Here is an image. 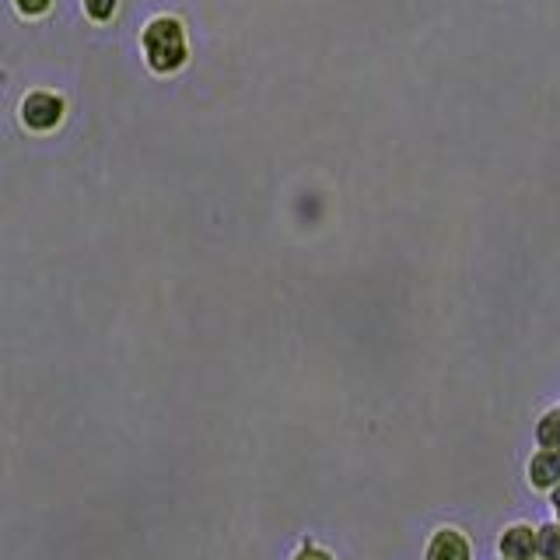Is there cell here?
I'll return each instance as SVG.
<instances>
[{"label":"cell","instance_id":"7a4b0ae2","mask_svg":"<svg viewBox=\"0 0 560 560\" xmlns=\"http://www.w3.org/2000/svg\"><path fill=\"white\" fill-rule=\"evenodd\" d=\"M424 560H473V543L459 529H438L427 539Z\"/></svg>","mask_w":560,"mask_h":560},{"label":"cell","instance_id":"4fadbf2b","mask_svg":"<svg viewBox=\"0 0 560 560\" xmlns=\"http://www.w3.org/2000/svg\"><path fill=\"white\" fill-rule=\"evenodd\" d=\"M497 560H501V557H497Z\"/></svg>","mask_w":560,"mask_h":560},{"label":"cell","instance_id":"9c48e42d","mask_svg":"<svg viewBox=\"0 0 560 560\" xmlns=\"http://www.w3.org/2000/svg\"><path fill=\"white\" fill-rule=\"evenodd\" d=\"M18 7L25 14H39V11H46V7H49V0H18Z\"/></svg>","mask_w":560,"mask_h":560},{"label":"cell","instance_id":"3957f363","mask_svg":"<svg viewBox=\"0 0 560 560\" xmlns=\"http://www.w3.org/2000/svg\"><path fill=\"white\" fill-rule=\"evenodd\" d=\"M497 553H501V560H532L536 557V525H508L497 536Z\"/></svg>","mask_w":560,"mask_h":560},{"label":"cell","instance_id":"5b68a950","mask_svg":"<svg viewBox=\"0 0 560 560\" xmlns=\"http://www.w3.org/2000/svg\"><path fill=\"white\" fill-rule=\"evenodd\" d=\"M60 112H63L60 98L46 95V91H35V95H28L21 116H25V123L32 126V130H53V126L60 123Z\"/></svg>","mask_w":560,"mask_h":560},{"label":"cell","instance_id":"52a82bcc","mask_svg":"<svg viewBox=\"0 0 560 560\" xmlns=\"http://www.w3.org/2000/svg\"><path fill=\"white\" fill-rule=\"evenodd\" d=\"M536 557L539 560H560V525L557 522L536 525Z\"/></svg>","mask_w":560,"mask_h":560},{"label":"cell","instance_id":"30bf717a","mask_svg":"<svg viewBox=\"0 0 560 560\" xmlns=\"http://www.w3.org/2000/svg\"><path fill=\"white\" fill-rule=\"evenodd\" d=\"M294 560H333V557H329L326 550H315V546H308V550H301Z\"/></svg>","mask_w":560,"mask_h":560},{"label":"cell","instance_id":"8fae6325","mask_svg":"<svg viewBox=\"0 0 560 560\" xmlns=\"http://www.w3.org/2000/svg\"><path fill=\"white\" fill-rule=\"evenodd\" d=\"M550 508H553V515H557V525H560V483L550 490Z\"/></svg>","mask_w":560,"mask_h":560},{"label":"cell","instance_id":"ba28073f","mask_svg":"<svg viewBox=\"0 0 560 560\" xmlns=\"http://www.w3.org/2000/svg\"><path fill=\"white\" fill-rule=\"evenodd\" d=\"M112 11H116V0H88V14L95 21H109Z\"/></svg>","mask_w":560,"mask_h":560},{"label":"cell","instance_id":"8992f818","mask_svg":"<svg viewBox=\"0 0 560 560\" xmlns=\"http://www.w3.org/2000/svg\"><path fill=\"white\" fill-rule=\"evenodd\" d=\"M532 438H536V448H546V452H560V406L546 410L543 417L532 427Z\"/></svg>","mask_w":560,"mask_h":560},{"label":"cell","instance_id":"277c9868","mask_svg":"<svg viewBox=\"0 0 560 560\" xmlns=\"http://www.w3.org/2000/svg\"><path fill=\"white\" fill-rule=\"evenodd\" d=\"M525 480H529L532 490H543L550 494L553 487L560 483V452H546V448H536L525 466Z\"/></svg>","mask_w":560,"mask_h":560},{"label":"cell","instance_id":"7c38bea8","mask_svg":"<svg viewBox=\"0 0 560 560\" xmlns=\"http://www.w3.org/2000/svg\"><path fill=\"white\" fill-rule=\"evenodd\" d=\"M532 560H539V557H532Z\"/></svg>","mask_w":560,"mask_h":560},{"label":"cell","instance_id":"6da1fadb","mask_svg":"<svg viewBox=\"0 0 560 560\" xmlns=\"http://www.w3.org/2000/svg\"><path fill=\"white\" fill-rule=\"evenodd\" d=\"M144 53L151 60L154 70H175L182 60H186V35H182V25L172 18H158L147 25L144 32Z\"/></svg>","mask_w":560,"mask_h":560}]
</instances>
